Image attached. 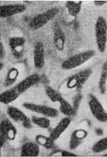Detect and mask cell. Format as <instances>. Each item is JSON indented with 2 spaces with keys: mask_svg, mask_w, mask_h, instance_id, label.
I'll return each mask as SVG.
<instances>
[{
  "mask_svg": "<svg viewBox=\"0 0 107 157\" xmlns=\"http://www.w3.org/2000/svg\"><path fill=\"white\" fill-rule=\"evenodd\" d=\"M31 121L34 124L37 125V126L40 127L41 128H48L50 126V121L47 118L45 117H37V116H32L31 117Z\"/></svg>",
  "mask_w": 107,
  "mask_h": 157,
  "instance_id": "24",
  "label": "cell"
},
{
  "mask_svg": "<svg viewBox=\"0 0 107 157\" xmlns=\"http://www.w3.org/2000/svg\"><path fill=\"white\" fill-rule=\"evenodd\" d=\"M59 12L58 7H52L45 12L37 14L29 22V27L33 30H37L47 25L54 17L57 15Z\"/></svg>",
  "mask_w": 107,
  "mask_h": 157,
  "instance_id": "4",
  "label": "cell"
},
{
  "mask_svg": "<svg viewBox=\"0 0 107 157\" xmlns=\"http://www.w3.org/2000/svg\"><path fill=\"white\" fill-rule=\"evenodd\" d=\"M103 156H107V154H104V155H103Z\"/></svg>",
  "mask_w": 107,
  "mask_h": 157,
  "instance_id": "30",
  "label": "cell"
},
{
  "mask_svg": "<svg viewBox=\"0 0 107 157\" xmlns=\"http://www.w3.org/2000/svg\"><path fill=\"white\" fill-rule=\"evenodd\" d=\"M36 141L39 145L44 146L46 148H52L55 147L54 145V141L50 139L49 136L47 137L43 135H37L36 136Z\"/></svg>",
  "mask_w": 107,
  "mask_h": 157,
  "instance_id": "22",
  "label": "cell"
},
{
  "mask_svg": "<svg viewBox=\"0 0 107 157\" xmlns=\"http://www.w3.org/2000/svg\"><path fill=\"white\" fill-rule=\"evenodd\" d=\"M27 7L22 4H13L1 6L0 15L1 17H10L24 12Z\"/></svg>",
  "mask_w": 107,
  "mask_h": 157,
  "instance_id": "11",
  "label": "cell"
},
{
  "mask_svg": "<svg viewBox=\"0 0 107 157\" xmlns=\"http://www.w3.org/2000/svg\"><path fill=\"white\" fill-rule=\"evenodd\" d=\"M0 133H1L0 146L2 148L7 140L13 141V140L15 139L17 131H16V128L9 120L5 119L1 123Z\"/></svg>",
  "mask_w": 107,
  "mask_h": 157,
  "instance_id": "7",
  "label": "cell"
},
{
  "mask_svg": "<svg viewBox=\"0 0 107 157\" xmlns=\"http://www.w3.org/2000/svg\"><path fill=\"white\" fill-rule=\"evenodd\" d=\"M19 75L18 70L15 67H12L8 72L7 77L5 78V82H4V86L7 88L12 85H13L16 82Z\"/></svg>",
  "mask_w": 107,
  "mask_h": 157,
  "instance_id": "21",
  "label": "cell"
},
{
  "mask_svg": "<svg viewBox=\"0 0 107 157\" xmlns=\"http://www.w3.org/2000/svg\"><path fill=\"white\" fill-rule=\"evenodd\" d=\"M92 73V70L87 68L78 73L70 76L66 82V87L69 89H77L79 90L82 87Z\"/></svg>",
  "mask_w": 107,
  "mask_h": 157,
  "instance_id": "6",
  "label": "cell"
},
{
  "mask_svg": "<svg viewBox=\"0 0 107 157\" xmlns=\"http://www.w3.org/2000/svg\"><path fill=\"white\" fill-rule=\"evenodd\" d=\"M95 37L98 50L104 52L107 43V22L103 17H98L95 25Z\"/></svg>",
  "mask_w": 107,
  "mask_h": 157,
  "instance_id": "3",
  "label": "cell"
},
{
  "mask_svg": "<svg viewBox=\"0 0 107 157\" xmlns=\"http://www.w3.org/2000/svg\"><path fill=\"white\" fill-rule=\"evenodd\" d=\"M88 98H89L88 103H89L90 111L94 117L99 122H107V112L105 111L99 100L92 94H89Z\"/></svg>",
  "mask_w": 107,
  "mask_h": 157,
  "instance_id": "5",
  "label": "cell"
},
{
  "mask_svg": "<svg viewBox=\"0 0 107 157\" xmlns=\"http://www.w3.org/2000/svg\"><path fill=\"white\" fill-rule=\"evenodd\" d=\"M71 123V119L69 117L64 118L59 121L55 128L52 131L51 133L49 135V138L53 141H55L59 138L61 136V135L66 131V129L68 128L69 124Z\"/></svg>",
  "mask_w": 107,
  "mask_h": 157,
  "instance_id": "16",
  "label": "cell"
},
{
  "mask_svg": "<svg viewBox=\"0 0 107 157\" xmlns=\"http://www.w3.org/2000/svg\"><path fill=\"white\" fill-rule=\"evenodd\" d=\"M94 3L95 4L96 6H103L106 5L107 3V1H94Z\"/></svg>",
  "mask_w": 107,
  "mask_h": 157,
  "instance_id": "28",
  "label": "cell"
},
{
  "mask_svg": "<svg viewBox=\"0 0 107 157\" xmlns=\"http://www.w3.org/2000/svg\"><path fill=\"white\" fill-rule=\"evenodd\" d=\"M82 1H67L66 2V7L68 10L69 14L72 17H76L79 14L81 9Z\"/></svg>",
  "mask_w": 107,
  "mask_h": 157,
  "instance_id": "19",
  "label": "cell"
},
{
  "mask_svg": "<svg viewBox=\"0 0 107 157\" xmlns=\"http://www.w3.org/2000/svg\"><path fill=\"white\" fill-rule=\"evenodd\" d=\"M7 114L10 118L14 121L20 123L22 125L24 128L27 129H30L32 127L31 121L29 119L28 116L26 114L14 106H10L7 109Z\"/></svg>",
  "mask_w": 107,
  "mask_h": 157,
  "instance_id": "9",
  "label": "cell"
},
{
  "mask_svg": "<svg viewBox=\"0 0 107 157\" xmlns=\"http://www.w3.org/2000/svg\"><path fill=\"white\" fill-rule=\"evenodd\" d=\"M45 93L48 98L53 102H58L59 103V111L62 113L66 116L67 117L74 116L77 113L75 112L74 108L66 100H65L62 95L53 88L47 86L45 88Z\"/></svg>",
  "mask_w": 107,
  "mask_h": 157,
  "instance_id": "1",
  "label": "cell"
},
{
  "mask_svg": "<svg viewBox=\"0 0 107 157\" xmlns=\"http://www.w3.org/2000/svg\"><path fill=\"white\" fill-rule=\"evenodd\" d=\"M53 38L56 48L59 51L64 50L66 42V36L59 23H55L53 25Z\"/></svg>",
  "mask_w": 107,
  "mask_h": 157,
  "instance_id": "14",
  "label": "cell"
},
{
  "mask_svg": "<svg viewBox=\"0 0 107 157\" xmlns=\"http://www.w3.org/2000/svg\"><path fill=\"white\" fill-rule=\"evenodd\" d=\"M96 133L98 136H101L103 134V130L102 128H98L96 130Z\"/></svg>",
  "mask_w": 107,
  "mask_h": 157,
  "instance_id": "29",
  "label": "cell"
},
{
  "mask_svg": "<svg viewBox=\"0 0 107 157\" xmlns=\"http://www.w3.org/2000/svg\"><path fill=\"white\" fill-rule=\"evenodd\" d=\"M20 95V93L16 91L14 87H13L9 90H6L2 93L0 95V101L2 103L7 105V104H9L12 102L15 101L16 99H17Z\"/></svg>",
  "mask_w": 107,
  "mask_h": 157,
  "instance_id": "18",
  "label": "cell"
},
{
  "mask_svg": "<svg viewBox=\"0 0 107 157\" xmlns=\"http://www.w3.org/2000/svg\"><path fill=\"white\" fill-rule=\"evenodd\" d=\"M50 156H78L77 154L65 150H55L52 153Z\"/></svg>",
  "mask_w": 107,
  "mask_h": 157,
  "instance_id": "25",
  "label": "cell"
},
{
  "mask_svg": "<svg viewBox=\"0 0 107 157\" xmlns=\"http://www.w3.org/2000/svg\"><path fill=\"white\" fill-rule=\"evenodd\" d=\"M0 58L1 60L5 58V48H4V45L2 44V42H0Z\"/></svg>",
  "mask_w": 107,
  "mask_h": 157,
  "instance_id": "27",
  "label": "cell"
},
{
  "mask_svg": "<svg viewBox=\"0 0 107 157\" xmlns=\"http://www.w3.org/2000/svg\"><path fill=\"white\" fill-rule=\"evenodd\" d=\"M95 52L94 50H87L71 56L62 63V68L65 71L76 68L77 67L81 66L89 59L93 58Z\"/></svg>",
  "mask_w": 107,
  "mask_h": 157,
  "instance_id": "2",
  "label": "cell"
},
{
  "mask_svg": "<svg viewBox=\"0 0 107 157\" xmlns=\"http://www.w3.org/2000/svg\"><path fill=\"white\" fill-rule=\"evenodd\" d=\"M26 40L22 37H14L9 40V45L12 53L16 59H21L24 55V48Z\"/></svg>",
  "mask_w": 107,
  "mask_h": 157,
  "instance_id": "10",
  "label": "cell"
},
{
  "mask_svg": "<svg viewBox=\"0 0 107 157\" xmlns=\"http://www.w3.org/2000/svg\"><path fill=\"white\" fill-rule=\"evenodd\" d=\"M91 150L94 154H98L107 150V137L103 138L96 142L92 146Z\"/></svg>",
  "mask_w": 107,
  "mask_h": 157,
  "instance_id": "23",
  "label": "cell"
},
{
  "mask_svg": "<svg viewBox=\"0 0 107 157\" xmlns=\"http://www.w3.org/2000/svg\"><path fill=\"white\" fill-rule=\"evenodd\" d=\"M34 64L41 70L45 65V46L41 42H37L34 47Z\"/></svg>",
  "mask_w": 107,
  "mask_h": 157,
  "instance_id": "12",
  "label": "cell"
},
{
  "mask_svg": "<svg viewBox=\"0 0 107 157\" xmlns=\"http://www.w3.org/2000/svg\"><path fill=\"white\" fill-rule=\"evenodd\" d=\"M87 131L84 129H77L71 133L69 141V148L71 150L76 148L82 144L84 139L87 137Z\"/></svg>",
  "mask_w": 107,
  "mask_h": 157,
  "instance_id": "15",
  "label": "cell"
},
{
  "mask_svg": "<svg viewBox=\"0 0 107 157\" xmlns=\"http://www.w3.org/2000/svg\"><path fill=\"white\" fill-rule=\"evenodd\" d=\"M23 107L34 113H37L46 116L48 118H56L59 116L58 110L52 107L47 106L45 105H38V104L24 103Z\"/></svg>",
  "mask_w": 107,
  "mask_h": 157,
  "instance_id": "8",
  "label": "cell"
},
{
  "mask_svg": "<svg viewBox=\"0 0 107 157\" xmlns=\"http://www.w3.org/2000/svg\"><path fill=\"white\" fill-rule=\"evenodd\" d=\"M39 152V146L33 142H27L21 148V156H38Z\"/></svg>",
  "mask_w": 107,
  "mask_h": 157,
  "instance_id": "17",
  "label": "cell"
},
{
  "mask_svg": "<svg viewBox=\"0 0 107 157\" xmlns=\"http://www.w3.org/2000/svg\"><path fill=\"white\" fill-rule=\"evenodd\" d=\"M106 81H107V61L103 65L102 68V74L100 76V80L98 82V89L102 94H104L106 90Z\"/></svg>",
  "mask_w": 107,
  "mask_h": 157,
  "instance_id": "20",
  "label": "cell"
},
{
  "mask_svg": "<svg viewBox=\"0 0 107 157\" xmlns=\"http://www.w3.org/2000/svg\"><path fill=\"white\" fill-rule=\"evenodd\" d=\"M39 80H40V77H39V75L32 74V75H30L28 77H27L22 81L19 82L16 86H14V88L16 89V91L20 94H22V93H24L25 91L37 84V82H39Z\"/></svg>",
  "mask_w": 107,
  "mask_h": 157,
  "instance_id": "13",
  "label": "cell"
},
{
  "mask_svg": "<svg viewBox=\"0 0 107 157\" xmlns=\"http://www.w3.org/2000/svg\"><path fill=\"white\" fill-rule=\"evenodd\" d=\"M81 98H82V96L80 93L77 94L76 96L74 97V100H73V108H74V111L76 113H77V111H78L79 107V104H80V102L81 101Z\"/></svg>",
  "mask_w": 107,
  "mask_h": 157,
  "instance_id": "26",
  "label": "cell"
}]
</instances>
